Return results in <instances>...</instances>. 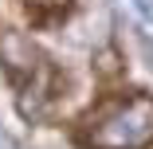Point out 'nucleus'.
Returning a JSON list of instances; mask_svg holds the SVG:
<instances>
[{"label": "nucleus", "instance_id": "f257e3e1", "mask_svg": "<svg viewBox=\"0 0 153 149\" xmlns=\"http://www.w3.org/2000/svg\"><path fill=\"white\" fill-rule=\"evenodd\" d=\"M90 149H145L153 141V98L134 90L102 102L82 126Z\"/></svg>", "mask_w": 153, "mask_h": 149}, {"label": "nucleus", "instance_id": "f03ea898", "mask_svg": "<svg viewBox=\"0 0 153 149\" xmlns=\"http://www.w3.org/2000/svg\"><path fill=\"white\" fill-rule=\"evenodd\" d=\"M0 63H4V75L24 86V82H32L43 67H47V59L43 51L32 43V36H24V32H4L0 36Z\"/></svg>", "mask_w": 153, "mask_h": 149}, {"label": "nucleus", "instance_id": "7ed1b4c3", "mask_svg": "<svg viewBox=\"0 0 153 149\" xmlns=\"http://www.w3.org/2000/svg\"><path fill=\"white\" fill-rule=\"evenodd\" d=\"M24 4L32 8V12H39V16H47V12H63L71 0H24Z\"/></svg>", "mask_w": 153, "mask_h": 149}]
</instances>
